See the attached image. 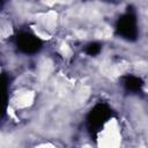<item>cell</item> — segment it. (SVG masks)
<instances>
[{
  "mask_svg": "<svg viewBox=\"0 0 148 148\" xmlns=\"http://www.w3.org/2000/svg\"><path fill=\"white\" fill-rule=\"evenodd\" d=\"M113 111L112 109L103 102H99L95 104L90 111L87 114V128L92 139H96L101 130L104 127V125L112 118Z\"/></svg>",
  "mask_w": 148,
  "mask_h": 148,
  "instance_id": "1",
  "label": "cell"
},
{
  "mask_svg": "<svg viewBox=\"0 0 148 148\" xmlns=\"http://www.w3.org/2000/svg\"><path fill=\"white\" fill-rule=\"evenodd\" d=\"M116 35L127 42H135L139 36L138 21L136 15L132 8H127V10L120 15L114 25Z\"/></svg>",
  "mask_w": 148,
  "mask_h": 148,
  "instance_id": "2",
  "label": "cell"
},
{
  "mask_svg": "<svg viewBox=\"0 0 148 148\" xmlns=\"http://www.w3.org/2000/svg\"><path fill=\"white\" fill-rule=\"evenodd\" d=\"M15 46L23 54H36L43 47V42L39 37L30 31H20L15 38Z\"/></svg>",
  "mask_w": 148,
  "mask_h": 148,
  "instance_id": "3",
  "label": "cell"
},
{
  "mask_svg": "<svg viewBox=\"0 0 148 148\" xmlns=\"http://www.w3.org/2000/svg\"><path fill=\"white\" fill-rule=\"evenodd\" d=\"M123 86L125 88L126 91L128 92H140L142 87H143V81L141 80V77L136 76V75H125L123 77Z\"/></svg>",
  "mask_w": 148,
  "mask_h": 148,
  "instance_id": "4",
  "label": "cell"
},
{
  "mask_svg": "<svg viewBox=\"0 0 148 148\" xmlns=\"http://www.w3.org/2000/svg\"><path fill=\"white\" fill-rule=\"evenodd\" d=\"M84 51H86V53H87L88 56L94 57V56H97V54L102 51V45H101V43H98V42H91V43L87 44Z\"/></svg>",
  "mask_w": 148,
  "mask_h": 148,
  "instance_id": "5",
  "label": "cell"
}]
</instances>
